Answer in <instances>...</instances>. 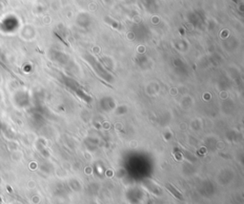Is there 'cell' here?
<instances>
[{
    "label": "cell",
    "mask_w": 244,
    "mask_h": 204,
    "mask_svg": "<svg viewBox=\"0 0 244 204\" xmlns=\"http://www.w3.org/2000/svg\"><path fill=\"white\" fill-rule=\"evenodd\" d=\"M233 1H235V2H238V0H233Z\"/></svg>",
    "instance_id": "1"
}]
</instances>
